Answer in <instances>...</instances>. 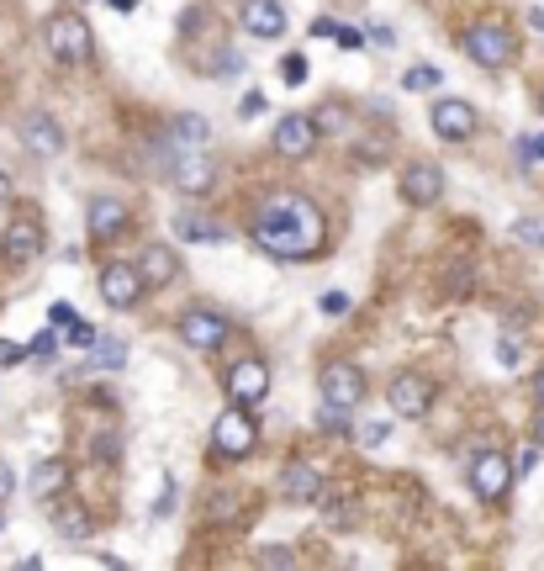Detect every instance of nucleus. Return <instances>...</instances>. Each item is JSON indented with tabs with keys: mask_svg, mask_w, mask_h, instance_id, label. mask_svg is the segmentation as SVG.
Instances as JSON below:
<instances>
[{
	"mask_svg": "<svg viewBox=\"0 0 544 571\" xmlns=\"http://www.w3.org/2000/svg\"><path fill=\"white\" fill-rule=\"evenodd\" d=\"M275 149L286 154V159H307L317 149V122L312 112H286L275 122Z\"/></svg>",
	"mask_w": 544,
	"mask_h": 571,
	"instance_id": "ddd939ff",
	"label": "nucleus"
},
{
	"mask_svg": "<svg viewBox=\"0 0 544 571\" xmlns=\"http://www.w3.org/2000/svg\"><path fill=\"white\" fill-rule=\"evenodd\" d=\"M333 43H339V48H365V32H354V27H339V32H333Z\"/></svg>",
	"mask_w": 544,
	"mask_h": 571,
	"instance_id": "72a5a7b5",
	"label": "nucleus"
},
{
	"mask_svg": "<svg viewBox=\"0 0 544 571\" xmlns=\"http://www.w3.org/2000/svg\"><path fill=\"white\" fill-rule=\"evenodd\" d=\"M402 201H407V207H434V201H444V170H439L434 159L407 164V175H402Z\"/></svg>",
	"mask_w": 544,
	"mask_h": 571,
	"instance_id": "9b49d317",
	"label": "nucleus"
},
{
	"mask_svg": "<svg viewBox=\"0 0 544 571\" xmlns=\"http://www.w3.org/2000/svg\"><path fill=\"white\" fill-rule=\"evenodd\" d=\"M64 482H69V471L59 466V460H43V466H37V471H32V492H37V497H48V492H59Z\"/></svg>",
	"mask_w": 544,
	"mask_h": 571,
	"instance_id": "b1692460",
	"label": "nucleus"
},
{
	"mask_svg": "<svg viewBox=\"0 0 544 571\" xmlns=\"http://www.w3.org/2000/svg\"><path fill=\"white\" fill-rule=\"evenodd\" d=\"M37 254H43V223L37 217H16L6 228V260L11 265H32Z\"/></svg>",
	"mask_w": 544,
	"mask_h": 571,
	"instance_id": "dca6fc26",
	"label": "nucleus"
},
{
	"mask_svg": "<svg viewBox=\"0 0 544 571\" xmlns=\"http://www.w3.org/2000/svg\"><path fill=\"white\" fill-rule=\"evenodd\" d=\"M333 32H339V22H333V16H317V22H312V38H333Z\"/></svg>",
	"mask_w": 544,
	"mask_h": 571,
	"instance_id": "c03bdc74",
	"label": "nucleus"
},
{
	"mask_svg": "<svg viewBox=\"0 0 544 571\" xmlns=\"http://www.w3.org/2000/svg\"><path fill=\"white\" fill-rule=\"evenodd\" d=\"M428 122H434V133H439L444 143H465V138H476V127H481L476 106H471V101H455V96L434 101V112H428Z\"/></svg>",
	"mask_w": 544,
	"mask_h": 571,
	"instance_id": "6e6552de",
	"label": "nucleus"
},
{
	"mask_svg": "<svg viewBox=\"0 0 544 571\" xmlns=\"http://www.w3.org/2000/svg\"><path fill=\"white\" fill-rule=\"evenodd\" d=\"M143 275H138V265H122V260H111L106 270H101V297H106V307H117V312H127V307H138L143 302Z\"/></svg>",
	"mask_w": 544,
	"mask_h": 571,
	"instance_id": "9d476101",
	"label": "nucleus"
},
{
	"mask_svg": "<svg viewBox=\"0 0 544 571\" xmlns=\"http://www.w3.org/2000/svg\"><path fill=\"white\" fill-rule=\"evenodd\" d=\"M523 149H529V154H539V159H544V133H534V143H523Z\"/></svg>",
	"mask_w": 544,
	"mask_h": 571,
	"instance_id": "09e8293b",
	"label": "nucleus"
},
{
	"mask_svg": "<svg viewBox=\"0 0 544 571\" xmlns=\"http://www.w3.org/2000/svg\"><path fill=\"white\" fill-rule=\"evenodd\" d=\"M111 6H117V11H133V6H138V0H111Z\"/></svg>",
	"mask_w": 544,
	"mask_h": 571,
	"instance_id": "3c124183",
	"label": "nucleus"
},
{
	"mask_svg": "<svg viewBox=\"0 0 544 571\" xmlns=\"http://www.w3.org/2000/svg\"><path fill=\"white\" fill-rule=\"evenodd\" d=\"M259 561H265V566H291L296 556H291V550H286V545H280V550H265V556H259Z\"/></svg>",
	"mask_w": 544,
	"mask_h": 571,
	"instance_id": "37998d69",
	"label": "nucleus"
},
{
	"mask_svg": "<svg viewBox=\"0 0 544 571\" xmlns=\"http://www.w3.org/2000/svg\"><path fill=\"white\" fill-rule=\"evenodd\" d=\"M16 360H27V349L11 344V339H0V365H16Z\"/></svg>",
	"mask_w": 544,
	"mask_h": 571,
	"instance_id": "c9c22d12",
	"label": "nucleus"
},
{
	"mask_svg": "<svg viewBox=\"0 0 544 571\" xmlns=\"http://www.w3.org/2000/svg\"><path fill=\"white\" fill-rule=\"evenodd\" d=\"M228 334H233V323L222 318V312H212V307H191L180 318V339L196 349V355H212V349H222L228 344Z\"/></svg>",
	"mask_w": 544,
	"mask_h": 571,
	"instance_id": "423d86ee",
	"label": "nucleus"
},
{
	"mask_svg": "<svg viewBox=\"0 0 544 571\" xmlns=\"http://www.w3.org/2000/svg\"><path fill=\"white\" fill-rule=\"evenodd\" d=\"M243 32H254V38H280V32H286L280 0H243Z\"/></svg>",
	"mask_w": 544,
	"mask_h": 571,
	"instance_id": "a211bd4d",
	"label": "nucleus"
},
{
	"mask_svg": "<svg viewBox=\"0 0 544 571\" xmlns=\"http://www.w3.org/2000/svg\"><path fill=\"white\" fill-rule=\"evenodd\" d=\"M317 307H323L328 318H339V312H349V297H344V291H328V297L317 302Z\"/></svg>",
	"mask_w": 544,
	"mask_h": 571,
	"instance_id": "2f4dec72",
	"label": "nucleus"
},
{
	"mask_svg": "<svg viewBox=\"0 0 544 571\" xmlns=\"http://www.w3.org/2000/svg\"><path fill=\"white\" fill-rule=\"evenodd\" d=\"M344 413H349V408H339V402H328V413H317V429H323V434H344V429H349V423H344Z\"/></svg>",
	"mask_w": 544,
	"mask_h": 571,
	"instance_id": "c85d7f7f",
	"label": "nucleus"
},
{
	"mask_svg": "<svg viewBox=\"0 0 544 571\" xmlns=\"http://www.w3.org/2000/svg\"><path fill=\"white\" fill-rule=\"evenodd\" d=\"M59 534L64 540H90V513L85 508H64L59 513Z\"/></svg>",
	"mask_w": 544,
	"mask_h": 571,
	"instance_id": "a878e982",
	"label": "nucleus"
},
{
	"mask_svg": "<svg viewBox=\"0 0 544 571\" xmlns=\"http://www.w3.org/2000/svg\"><path fill=\"white\" fill-rule=\"evenodd\" d=\"M317 492H323V476H317L307 460H291V466L280 471V497H291V503H317Z\"/></svg>",
	"mask_w": 544,
	"mask_h": 571,
	"instance_id": "aec40b11",
	"label": "nucleus"
},
{
	"mask_svg": "<svg viewBox=\"0 0 544 571\" xmlns=\"http://www.w3.org/2000/svg\"><path fill=\"white\" fill-rule=\"evenodd\" d=\"M471 487H476V497H486V503H502L508 487H513V460L502 450H476L471 455Z\"/></svg>",
	"mask_w": 544,
	"mask_h": 571,
	"instance_id": "39448f33",
	"label": "nucleus"
},
{
	"mask_svg": "<svg viewBox=\"0 0 544 571\" xmlns=\"http://www.w3.org/2000/svg\"><path fill=\"white\" fill-rule=\"evenodd\" d=\"M254 244L265 254H275V260H312V254H323V244H328L323 212L296 191H275V196L259 201V212H254Z\"/></svg>",
	"mask_w": 544,
	"mask_h": 571,
	"instance_id": "f257e3e1",
	"label": "nucleus"
},
{
	"mask_svg": "<svg viewBox=\"0 0 544 571\" xmlns=\"http://www.w3.org/2000/svg\"><path fill=\"white\" fill-rule=\"evenodd\" d=\"M386 434H391L386 423H365V434H360V439H365V445H386Z\"/></svg>",
	"mask_w": 544,
	"mask_h": 571,
	"instance_id": "79ce46f5",
	"label": "nucleus"
},
{
	"mask_svg": "<svg viewBox=\"0 0 544 571\" xmlns=\"http://www.w3.org/2000/svg\"><path fill=\"white\" fill-rule=\"evenodd\" d=\"M11 196H16V186H11V175H6V170H0V207H6V201H11Z\"/></svg>",
	"mask_w": 544,
	"mask_h": 571,
	"instance_id": "de8ad7c7",
	"label": "nucleus"
},
{
	"mask_svg": "<svg viewBox=\"0 0 544 571\" xmlns=\"http://www.w3.org/2000/svg\"><path fill=\"white\" fill-rule=\"evenodd\" d=\"M317 503H323V519L339 524V529L354 519V503H349V497H323V492H317Z\"/></svg>",
	"mask_w": 544,
	"mask_h": 571,
	"instance_id": "bb28decb",
	"label": "nucleus"
},
{
	"mask_svg": "<svg viewBox=\"0 0 544 571\" xmlns=\"http://www.w3.org/2000/svg\"><path fill=\"white\" fill-rule=\"evenodd\" d=\"M11 492H16V471L6 466V460H0V503H6Z\"/></svg>",
	"mask_w": 544,
	"mask_h": 571,
	"instance_id": "a19ab883",
	"label": "nucleus"
},
{
	"mask_svg": "<svg viewBox=\"0 0 544 571\" xmlns=\"http://www.w3.org/2000/svg\"><path fill=\"white\" fill-rule=\"evenodd\" d=\"M534 386H539V402H544V371H539V381H534Z\"/></svg>",
	"mask_w": 544,
	"mask_h": 571,
	"instance_id": "603ef678",
	"label": "nucleus"
},
{
	"mask_svg": "<svg viewBox=\"0 0 544 571\" xmlns=\"http://www.w3.org/2000/svg\"><path fill=\"white\" fill-rule=\"evenodd\" d=\"M370 43H375V48H391L397 38H391V27H370Z\"/></svg>",
	"mask_w": 544,
	"mask_h": 571,
	"instance_id": "a18cd8bd",
	"label": "nucleus"
},
{
	"mask_svg": "<svg viewBox=\"0 0 544 571\" xmlns=\"http://www.w3.org/2000/svg\"><path fill=\"white\" fill-rule=\"evenodd\" d=\"M170 180H175V191H185V196H206V191H212V180H217V164L206 154H196V149H180L170 159Z\"/></svg>",
	"mask_w": 544,
	"mask_h": 571,
	"instance_id": "f8f14e48",
	"label": "nucleus"
},
{
	"mask_svg": "<svg viewBox=\"0 0 544 571\" xmlns=\"http://www.w3.org/2000/svg\"><path fill=\"white\" fill-rule=\"evenodd\" d=\"M96 460H106V466H117V439H96Z\"/></svg>",
	"mask_w": 544,
	"mask_h": 571,
	"instance_id": "58836bf2",
	"label": "nucleus"
},
{
	"mask_svg": "<svg viewBox=\"0 0 544 571\" xmlns=\"http://www.w3.org/2000/svg\"><path fill=\"white\" fill-rule=\"evenodd\" d=\"M43 43L59 64H90V53H96V38H90V22L80 11H53L43 22Z\"/></svg>",
	"mask_w": 544,
	"mask_h": 571,
	"instance_id": "f03ea898",
	"label": "nucleus"
},
{
	"mask_svg": "<svg viewBox=\"0 0 544 571\" xmlns=\"http://www.w3.org/2000/svg\"><path fill=\"white\" fill-rule=\"evenodd\" d=\"M48 318H53V323L64 328V323H74V318H80V312H74L69 302H53V307H48Z\"/></svg>",
	"mask_w": 544,
	"mask_h": 571,
	"instance_id": "4c0bfd02",
	"label": "nucleus"
},
{
	"mask_svg": "<svg viewBox=\"0 0 544 571\" xmlns=\"http://www.w3.org/2000/svg\"><path fill=\"white\" fill-rule=\"evenodd\" d=\"M539 112H544V90H539Z\"/></svg>",
	"mask_w": 544,
	"mask_h": 571,
	"instance_id": "864d4df0",
	"label": "nucleus"
},
{
	"mask_svg": "<svg viewBox=\"0 0 544 571\" xmlns=\"http://www.w3.org/2000/svg\"><path fill=\"white\" fill-rule=\"evenodd\" d=\"M27 355H32V360H48V355H53V334H37Z\"/></svg>",
	"mask_w": 544,
	"mask_h": 571,
	"instance_id": "ea45409f",
	"label": "nucleus"
},
{
	"mask_svg": "<svg viewBox=\"0 0 544 571\" xmlns=\"http://www.w3.org/2000/svg\"><path fill=\"white\" fill-rule=\"evenodd\" d=\"M85 223H90V238L106 244V238H117L127 228V207H122V201H111V196H96V201H90V212H85Z\"/></svg>",
	"mask_w": 544,
	"mask_h": 571,
	"instance_id": "6ab92c4d",
	"label": "nucleus"
},
{
	"mask_svg": "<svg viewBox=\"0 0 544 571\" xmlns=\"http://www.w3.org/2000/svg\"><path fill=\"white\" fill-rule=\"evenodd\" d=\"M22 143H27L37 159H59L64 154V133H59V122H53L48 112L22 117Z\"/></svg>",
	"mask_w": 544,
	"mask_h": 571,
	"instance_id": "2eb2a0df",
	"label": "nucleus"
},
{
	"mask_svg": "<svg viewBox=\"0 0 544 571\" xmlns=\"http://www.w3.org/2000/svg\"><path fill=\"white\" fill-rule=\"evenodd\" d=\"M222 386H228V397L238 402V408H254V402L270 392V365L249 355V360L228 365V376H222Z\"/></svg>",
	"mask_w": 544,
	"mask_h": 571,
	"instance_id": "1a4fd4ad",
	"label": "nucleus"
},
{
	"mask_svg": "<svg viewBox=\"0 0 544 571\" xmlns=\"http://www.w3.org/2000/svg\"><path fill=\"white\" fill-rule=\"evenodd\" d=\"M534 445H539V450H544V413H539V418H534Z\"/></svg>",
	"mask_w": 544,
	"mask_h": 571,
	"instance_id": "8fccbe9b",
	"label": "nucleus"
},
{
	"mask_svg": "<svg viewBox=\"0 0 544 571\" xmlns=\"http://www.w3.org/2000/svg\"><path fill=\"white\" fill-rule=\"evenodd\" d=\"M90 349H96V365H101V371H122V365H127V344L122 339H90Z\"/></svg>",
	"mask_w": 544,
	"mask_h": 571,
	"instance_id": "5701e85b",
	"label": "nucleus"
},
{
	"mask_svg": "<svg viewBox=\"0 0 544 571\" xmlns=\"http://www.w3.org/2000/svg\"><path fill=\"white\" fill-rule=\"evenodd\" d=\"M175 233L185 238V244H228V228H222L217 217H206V212H180Z\"/></svg>",
	"mask_w": 544,
	"mask_h": 571,
	"instance_id": "412c9836",
	"label": "nucleus"
},
{
	"mask_svg": "<svg viewBox=\"0 0 544 571\" xmlns=\"http://www.w3.org/2000/svg\"><path fill=\"white\" fill-rule=\"evenodd\" d=\"M534 466H539V445L518 450V460H513V476H518V471H534Z\"/></svg>",
	"mask_w": 544,
	"mask_h": 571,
	"instance_id": "f704fd0d",
	"label": "nucleus"
},
{
	"mask_svg": "<svg viewBox=\"0 0 544 571\" xmlns=\"http://www.w3.org/2000/svg\"><path fill=\"white\" fill-rule=\"evenodd\" d=\"M286 85H307V59L302 53H286Z\"/></svg>",
	"mask_w": 544,
	"mask_h": 571,
	"instance_id": "c756f323",
	"label": "nucleus"
},
{
	"mask_svg": "<svg viewBox=\"0 0 544 571\" xmlns=\"http://www.w3.org/2000/svg\"><path fill=\"white\" fill-rule=\"evenodd\" d=\"M238 69H243V59H238V53H222V59H217V80L238 75Z\"/></svg>",
	"mask_w": 544,
	"mask_h": 571,
	"instance_id": "e433bc0d",
	"label": "nucleus"
},
{
	"mask_svg": "<svg viewBox=\"0 0 544 571\" xmlns=\"http://www.w3.org/2000/svg\"><path fill=\"white\" fill-rule=\"evenodd\" d=\"M206 138H212L206 117H180V122L170 127V149H175V154H180V149H201Z\"/></svg>",
	"mask_w": 544,
	"mask_h": 571,
	"instance_id": "4be33fe9",
	"label": "nucleus"
},
{
	"mask_svg": "<svg viewBox=\"0 0 544 571\" xmlns=\"http://www.w3.org/2000/svg\"><path fill=\"white\" fill-rule=\"evenodd\" d=\"M539 238H544V228H539Z\"/></svg>",
	"mask_w": 544,
	"mask_h": 571,
	"instance_id": "5fc2aeb1",
	"label": "nucleus"
},
{
	"mask_svg": "<svg viewBox=\"0 0 544 571\" xmlns=\"http://www.w3.org/2000/svg\"><path fill=\"white\" fill-rule=\"evenodd\" d=\"M312 122H317V133H333V127L344 122V112H339V106H328V112H317Z\"/></svg>",
	"mask_w": 544,
	"mask_h": 571,
	"instance_id": "473e14b6",
	"label": "nucleus"
},
{
	"mask_svg": "<svg viewBox=\"0 0 544 571\" xmlns=\"http://www.w3.org/2000/svg\"><path fill=\"white\" fill-rule=\"evenodd\" d=\"M386 402H391V413H402V418H423L434 408V381L418 376V371H402V376H391Z\"/></svg>",
	"mask_w": 544,
	"mask_h": 571,
	"instance_id": "0eeeda50",
	"label": "nucleus"
},
{
	"mask_svg": "<svg viewBox=\"0 0 544 571\" xmlns=\"http://www.w3.org/2000/svg\"><path fill=\"white\" fill-rule=\"evenodd\" d=\"M138 275H143V286H170L180 275V254L170 244H148L138 254Z\"/></svg>",
	"mask_w": 544,
	"mask_h": 571,
	"instance_id": "f3484780",
	"label": "nucleus"
},
{
	"mask_svg": "<svg viewBox=\"0 0 544 571\" xmlns=\"http://www.w3.org/2000/svg\"><path fill=\"white\" fill-rule=\"evenodd\" d=\"M64 334H69V344H90V339H96V328H90L85 318H74V323H64Z\"/></svg>",
	"mask_w": 544,
	"mask_h": 571,
	"instance_id": "7c9ffc66",
	"label": "nucleus"
},
{
	"mask_svg": "<svg viewBox=\"0 0 544 571\" xmlns=\"http://www.w3.org/2000/svg\"><path fill=\"white\" fill-rule=\"evenodd\" d=\"M243 112H249V117L265 112V96H259V90H249V96H243Z\"/></svg>",
	"mask_w": 544,
	"mask_h": 571,
	"instance_id": "49530a36",
	"label": "nucleus"
},
{
	"mask_svg": "<svg viewBox=\"0 0 544 571\" xmlns=\"http://www.w3.org/2000/svg\"><path fill=\"white\" fill-rule=\"evenodd\" d=\"M402 85L407 90H439V69L434 64H418V69H407V75H402Z\"/></svg>",
	"mask_w": 544,
	"mask_h": 571,
	"instance_id": "cd10ccee",
	"label": "nucleus"
},
{
	"mask_svg": "<svg viewBox=\"0 0 544 571\" xmlns=\"http://www.w3.org/2000/svg\"><path fill=\"white\" fill-rule=\"evenodd\" d=\"M254 445H259L254 413H243L238 402L228 413H217V423H212V455L217 460H243V455H254Z\"/></svg>",
	"mask_w": 544,
	"mask_h": 571,
	"instance_id": "7ed1b4c3",
	"label": "nucleus"
},
{
	"mask_svg": "<svg viewBox=\"0 0 544 571\" xmlns=\"http://www.w3.org/2000/svg\"><path fill=\"white\" fill-rule=\"evenodd\" d=\"M238 513H243V497H238V492H228V487H222V492H212V503H206V519H212V524H222V519H238Z\"/></svg>",
	"mask_w": 544,
	"mask_h": 571,
	"instance_id": "393cba45",
	"label": "nucleus"
},
{
	"mask_svg": "<svg viewBox=\"0 0 544 571\" xmlns=\"http://www.w3.org/2000/svg\"><path fill=\"white\" fill-rule=\"evenodd\" d=\"M323 397L339 402V408H360V402H365V371H360V365H349V360L328 365V371H323Z\"/></svg>",
	"mask_w": 544,
	"mask_h": 571,
	"instance_id": "4468645a",
	"label": "nucleus"
},
{
	"mask_svg": "<svg viewBox=\"0 0 544 571\" xmlns=\"http://www.w3.org/2000/svg\"><path fill=\"white\" fill-rule=\"evenodd\" d=\"M465 53H471V64H481V69H508L518 59V38L502 22H476L465 32Z\"/></svg>",
	"mask_w": 544,
	"mask_h": 571,
	"instance_id": "20e7f679",
	"label": "nucleus"
}]
</instances>
